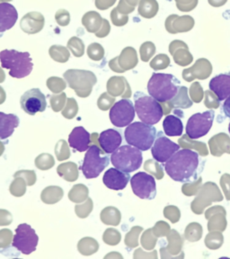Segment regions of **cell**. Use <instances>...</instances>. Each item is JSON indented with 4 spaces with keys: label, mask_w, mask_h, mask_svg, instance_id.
Masks as SVG:
<instances>
[{
    "label": "cell",
    "mask_w": 230,
    "mask_h": 259,
    "mask_svg": "<svg viewBox=\"0 0 230 259\" xmlns=\"http://www.w3.org/2000/svg\"><path fill=\"white\" fill-rule=\"evenodd\" d=\"M199 155L189 149L178 150L164 164L166 174L176 182L196 181L205 164Z\"/></svg>",
    "instance_id": "6da1fadb"
},
{
    "label": "cell",
    "mask_w": 230,
    "mask_h": 259,
    "mask_svg": "<svg viewBox=\"0 0 230 259\" xmlns=\"http://www.w3.org/2000/svg\"><path fill=\"white\" fill-rule=\"evenodd\" d=\"M180 81L172 74L153 73L148 83V92L150 96L159 103L171 101L178 94Z\"/></svg>",
    "instance_id": "7a4b0ae2"
},
{
    "label": "cell",
    "mask_w": 230,
    "mask_h": 259,
    "mask_svg": "<svg viewBox=\"0 0 230 259\" xmlns=\"http://www.w3.org/2000/svg\"><path fill=\"white\" fill-rule=\"evenodd\" d=\"M0 61L3 69L9 70L14 78H24L32 71L33 64L29 53H20L16 50H4L0 53Z\"/></svg>",
    "instance_id": "3957f363"
},
{
    "label": "cell",
    "mask_w": 230,
    "mask_h": 259,
    "mask_svg": "<svg viewBox=\"0 0 230 259\" xmlns=\"http://www.w3.org/2000/svg\"><path fill=\"white\" fill-rule=\"evenodd\" d=\"M157 129L143 121L130 123L124 132L126 142L142 151L150 150L157 138Z\"/></svg>",
    "instance_id": "277c9868"
},
{
    "label": "cell",
    "mask_w": 230,
    "mask_h": 259,
    "mask_svg": "<svg viewBox=\"0 0 230 259\" xmlns=\"http://www.w3.org/2000/svg\"><path fill=\"white\" fill-rule=\"evenodd\" d=\"M133 97L135 110L141 121L153 125L161 120L164 115L161 103L143 92H136Z\"/></svg>",
    "instance_id": "5b68a950"
},
{
    "label": "cell",
    "mask_w": 230,
    "mask_h": 259,
    "mask_svg": "<svg viewBox=\"0 0 230 259\" xmlns=\"http://www.w3.org/2000/svg\"><path fill=\"white\" fill-rule=\"evenodd\" d=\"M111 161L117 169L131 173L142 166L143 158L140 149L134 146L123 145L112 154Z\"/></svg>",
    "instance_id": "8992f818"
},
{
    "label": "cell",
    "mask_w": 230,
    "mask_h": 259,
    "mask_svg": "<svg viewBox=\"0 0 230 259\" xmlns=\"http://www.w3.org/2000/svg\"><path fill=\"white\" fill-rule=\"evenodd\" d=\"M105 153L101 147L97 144L90 145L88 150H86L82 166L79 167L85 178H97L106 166H109L111 158L105 155Z\"/></svg>",
    "instance_id": "52a82bcc"
},
{
    "label": "cell",
    "mask_w": 230,
    "mask_h": 259,
    "mask_svg": "<svg viewBox=\"0 0 230 259\" xmlns=\"http://www.w3.org/2000/svg\"><path fill=\"white\" fill-rule=\"evenodd\" d=\"M39 237L32 227L22 223L16 228L13 239V247L24 255H30L36 250Z\"/></svg>",
    "instance_id": "ba28073f"
},
{
    "label": "cell",
    "mask_w": 230,
    "mask_h": 259,
    "mask_svg": "<svg viewBox=\"0 0 230 259\" xmlns=\"http://www.w3.org/2000/svg\"><path fill=\"white\" fill-rule=\"evenodd\" d=\"M214 118L213 110H209L202 113H195L187 121L186 134L193 140L205 136L211 129Z\"/></svg>",
    "instance_id": "9c48e42d"
},
{
    "label": "cell",
    "mask_w": 230,
    "mask_h": 259,
    "mask_svg": "<svg viewBox=\"0 0 230 259\" xmlns=\"http://www.w3.org/2000/svg\"><path fill=\"white\" fill-rule=\"evenodd\" d=\"M64 77L71 89H75L78 97H88L92 91V85L97 83L93 73L84 70H69Z\"/></svg>",
    "instance_id": "30bf717a"
},
{
    "label": "cell",
    "mask_w": 230,
    "mask_h": 259,
    "mask_svg": "<svg viewBox=\"0 0 230 259\" xmlns=\"http://www.w3.org/2000/svg\"><path fill=\"white\" fill-rule=\"evenodd\" d=\"M223 196L218 186L214 183L208 182L202 186L194 199L191 208L195 214H202L204 209L211 204V202L222 201Z\"/></svg>",
    "instance_id": "8fae6325"
},
{
    "label": "cell",
    "mask_w": 230,
    "mask_h": 259,
    "mask_svg": "<svg viewBox=\"0 0 230 259\" xmlns=\"http://www.w3.org/2000/svg\"><path fill=\"white\" fill-rule=\"evenodd\" d=\"M135 112L136 110L132 102L127 98H123L116 102L110 110V120L115 127H126L133 121Z\"/></svg>",
    "instance_id": "7c38bea8"
},
{
    "label": "cell",
    "mask_w": 230,
    "mask_h": 259,
    "mask_svg": "<svg viewBox=\"0 0 230 259\" xmlns=\"http://www.w3.org/2000/svg\"><path fill=\"white\" fill-rule=\"evenodd\" d=\"M130 185L134 194L139 198L153 200L157 195V186L152 175L139 172L130 179Z\"/></svg>",
    "instance_id": "4fadbf2b"
},
{
    "label": "cell",
    "mask_w": 230,
    "mask_h": 259,
    "mask_svg": "<svg viewBox=\"0 0 230 259\" xmlns=\"http://www.w3.org/2000/svg\"><path fill=\"white\" fill-rule=\"evenodd\" d=\"M180 149V145L174 143L166 137L162 132H158L153 146L151 148V154L154 159L160 163H166L175 152Z\"/></svg>",
    "instance_id": "5bb4252c"
},
{
    "label": "cell",
    "mask_w": 230,
    "mask_h": 259,
    "mask_svg": "<svg viewBox=\"0 0 230 259\" xmlns=\"http://www.w3.org/2000/svg\"><path fill=\"white\" fill-rule=\"evenodd\" d=\"M20 105L21 108L29 115H35L46 109V97L39 89H30L21 97Z\"/></svg>",
    "instance_id": "9a60e30c"
},
{
    "label": "cell",
    "mask_w": 230,
    "mask_h": 259,
    "mask_svg": "<svg viewBox=\"0 0 230 259\" xmlns=\"http://www.w3.org/2000/svg\"><path fill=\"white\" fill-rule=\"evenodd\" d=\"M182 245L183 240L181 235L175 230H171L169 235L167 236V245L160 248L161 258H182L185 256L183 254L178 255V254L182 253Z\"/></svg>",
    "instance_id": "2e32d148"
},
{
    "label": "cell",
    "mask_w": 230,
    "mask_h": 259,
    "mask_svg": "<svg viewBox=\"0 0 230 259\" xmlns=\"http://www.w3.org/2000/svg\"><path fill=\"white\" fill-rule=\"evenodd\" d=\"M130 176L127 172L115 168H110L105 172L103 182L106 187L112 190H123L130 180Z\"/></svg>",
    "instance_id": "e0dca14e"
},
{
    "label": "cell",
    "mask_w": 230,
    "mask_h": 259,
    "mask_svg": "<svg viewBox=\"0 0 230 259\" xmlns=\"http://www.w3.org/2000/svg\"><path fill=\"white\" fill-rule=\"evenodd\" d=\"M69 144L73 150L78 152L86 151L91 144V135L84 127H76L69 134Z\"/></svg>",
    "instance_id": "ac0fdd59"
},
{
    "label": "cell",
    "mask_w": 230,
    "mask_h": 259,
    "mask_svg": "<svg viewBox=\"0 0 230 259\" xmlns=\"http://www.w3.org/2000/svg\"><path fill=\"white\" fill-rule=\"evenodd\" d=\"M99 146L106 154L113 153L120 148L122 142V136L117 130L108 129L99 135Z\"/></svg>",
    "instance_id": "d6986e66"
},
{
    "label": "cell",
    "mask_w": 230,
    "mask_h": 259,
    "mask_svg": "<svg viewBox=\"0 0 230 259\" xmlns=\"http://www.w3.org/2000/svg\"><path fill=\"white\" fill-rule=\"evenodd\" d=\"M209 88L219 101L226 100L230 96V73H223L213 77Z\"/></svg>",
    "instance_id": "ffe728a7"
},
{
    "label": "cell",
    "mask_w": 230,
    "mask_h": 259,
    "mask_svg": "<svg viewBox=\"0 0 230 259\" xmlns=\"http://www.w3.org/2000/svg\"><path fill=\"white\" fill-rule=\"evenodd\" d=\"M226 212L225 209L221 206L211 207L205 212V218L209 220L208 230L210 231H225L226 227V214H220Z\"/></svg>",
    "instance_id": "44dd1931"
},
{
    "label": "cell",
    "mask_w": 230,
    "mask_h": 259,
    "mask_svg": "<svg viewBox=\"0 0 230 259\" xmlns=\"http://www.w3.org/2000/svg\"><path fill=\"white\" fill-rule=\"evenodd\" d=\"M18 18L16 8L9 3L0 4V32L1 33L12 28Z\"/></svg>",
    "instance_id": "7402d4cb"
},
{
    "label": "cell",
    "mask_w": 230,
    "mask_h": 259,
    "mask_svg": "<svg viewBox=\"0 0 230 259\" xmlns=\"http://www.w3.org/2000/svg\"><path fill=\"white\" fill-rule=\"evenodd\" d=\"M210 153L215 157H220L222 154H230V138L226 134L215 135L209 141Z\"/></svg>",
    "instance_id": "603a6c76"
},
{
    "label": "cell",
    "mask_w": 230,
    "mask_h": 259,
    "mask_svg": "<svg viewBox=\"0 0 230 259\" xmlns=\"http://www.w3.org/2000/svg\"><path fill=\"white\" fill-rule=\"evenodd\" d=\"M0 137L2 140L10 137L20 122L16 114H6L2 112L0 113Z\"/></svg>",
    "instance_id": "cb8c5ba5"
},
{
    "label": "cell",
    "mask_w": 230,
    "mask_h": 259,
    "mask_svg": "<svg viewBox=\"0 0 230 259\" xmlns=\"http://www.w3.org/2000/svg\"><path fill=\"white\" fill-rule=\"evenodd\" d=\"M163 128L164 132L167 136L174 137V136H181L183 131L182 120L176 115H167L163 121Z\"/></svg>",
    "instance_id": "d4e9b609"
},
{
    "label": "cell",
    "mask_w": 230,
    "mask_h": 259,
    "mask_svg": "<svg viewBox=\"0 0 230 259\" xmlns=\"http://www.w3.org/2000/svg\"><path fill=\"white\" fill-rule=\"evenodd\" d=\"M57 173L68 182H75L79 176L78 166L74 162H66L61 164L57 168Z\"/></svg>",
    "instance_id": "484cf974"
},
{
    "label": "cell",
    "mask_w": 230,
    "mask_h": 259,
    "mask_svg": "<svg viewBox=\"0 0 230 259\" xmlns=\"http://www.w3.org/2000/svg\"><path fill=\"white\" fill-rule=\"evenodd\" d=\"M64 192L60 186H48L41 192L40 199L46 204H55L61 201Z\"/></svg>",
    "instance_id": "4316f807"
},
{
    "label": "cell",
    "mask_w": 230,
    "mask_h": 259,
    "mask_svg": "<svg viewBox=\"0 0 230 259\" xmlns=\"http://www.w3.org/2000/svg\"><path fill=\"white\" fill-rule=\"evenodd\" d=\"M102 223L105 225L118 226L121 221V213L116 207H105L100 214Z\"/></svg>",
    "instance_id": "83f0119b"
},
{
    "label": "cell",
    "mask_w": 230,
    "mask_h": 259,
    "mask_svg": "<svg viewBox=\"0 0 230 259\" xmlns=\"http://www.w3.org/2000/svg\"><path fill=\"white\" fill-rule=\"evenodd\" d=\"M178 143L180 147H182V149H189V150L198 151V153L202 157L208 156V154H209L206 144H204L203 142H195L193 139H191L187 134L180 138L178 140Z\"/></svg>",
    "instance_id": "f1b7e54d"
},
{
    "label": "cell",
    "mask_w": 230,
    "mask_h": 259,
    "mask_svg": "<svg viewBox=\"0 0 230 259\" xmlns=\"http://www.w3.org/2000/svg\"><path fill=\"white\" fill-rule=\"evenodd\" d=\"M99 249V244L96 239L85 237L77 243V250L83 255H91Z\"/></svg>",
    "instance_id": "f546056e"
},
{
    "label": "cell",
    "mask_w": 230,
    "mask_h": 259,
    "mask_svg": "<svg viewBox=\"0 0 230 259\" xmlns=\"http://www.w3.org/2000/svg\"><path fill=\"white\" fill-rule=\"evenodd\" d=\"M173 103L174 108L178 109H187L190 108L193 105V102L191 101L190 98L188 97V89L186 87H181L178 94L171 100Z\"/></svg>",
    "instance_id": "4dcf8cb0"
},
{
    "label": "cell",
    "mask_w": 230,
    "mask_h": 259,
    "mask_svg": "<svg viewBox=\"0 0 230 259\" xmlns=\"http://www.w3.org/2000/svg\"><path fill=\"white\" fill-rule=\"evenodd\" d=\"M88 188L83 184H77L69 191V199L73 202L82 203L88 198Z\"/></svg>",
    "instance_id": "1f68e13d"
},
{
    "label": "cell",
    "mask_w": 230,
    "mask_h": 259,
    "mask_svg": "<svg viewBox=\"0 0 230 259\" xmlns=\"http://www.w3.org/2000/svg\"><path fill=\"white\" fill-rule=\"evenodd\" d=\"M202 227L197 223H192L186 227L185 238L190 242H196L202 239Z\"/></svg>",
    "instance_id": "d6a6232c"
},
{
    "label": "cell",
    "mask_w": 230,
    "mask_h": 259,
    "mask_svg": "<svg viewBox=\"0 0 230 259\" xmlns=\"http://www.w3.org/2000/svg\"><path fill=\"white\" fill-rule=\"evenodd\" d=\"M144 170L147 173L154 176L158 180H161L164 178V171L161 165H159L156 159H148L144 163Z\"/></svg>",
    "instance_id": "836d02e7"
},
{
    "label": "cell",
    "mask_w": 230,
    "mask_h": 259,
    "mask_svg": "<svg viewBox=\"0 0 230 259\" xmlns=\"http://www.w3.org/2000/svg\"><path fill=\"white\" fill-rule=\"evenodd\" d=\"M142 231H143L142 227H132L131 230L126 234L125 239H124L126 246L129 248L137 247L139 246V238Z\"/></svg>",
    "instance_id": "e575fe53"
},
{
    "label": "cell",
    "mask_w": 230,
    "mask_h": 259,
    "mask_svg": "<svg viewBox=\"0 0 230 259\" xmlns=\"http://www.w3.org/2000/svg\"><path fill=\"white\" fill-rule=\"evenodd\" d=\"M223 236L218 231H210L205 238V245L210 249H218L222 246Z\"/></svg>",
    "instance_id": "d590c367"
},
{
    "label": "cell",
    "mask_w": 230,
    "mask_h": 259,
    "mask_svg": "<svg viewBox=\"0 0 230 259\" xmlns=\"http://www.w3.org/2000/svg\"><path fill=\"white\" fill-rule=\"evenodd\" d=\"M34 163L38 169L49 170L55 165V160L51 154L42 153L35 158Z\"/></svg>",
    "instance_id": "8d00e7d4"
},
{
    "label": "cell",
    "mask_w": 230,
    "mask_h": 259,
    "mask_svg": "<svg viewBox=\"0 0 230 259\" xmlns=\"http://www.w3.org/2000/svg\"><path fill=\"white\" fill-rule=\"evenodd\" d=\"M157 242H158V237L154 234L152 229H149L144 231V233L142 234V239H141L142 246L144 247V249L152 250L156 247Z\"/></svg>",
    "instance_id": "74e56055"
},
{
    "label": "cell",
    "mask_w": 230,
    "mask_h": 259,
    "mask_svg": "<svg viewBox=\"0 0 230 259\" xmlns=\"http://www.w3.org/2000/svg\"><path fill=\"white\" fill-rule=\"evenodd\" d=\"M26 186H27V183L24 178H16V179L10 185L9 192H10V194L16 197H21L24 195L26 192Z\"/></svg>",
    "instance_id": "f35d334b"
},
{
    "label": "cell",
    "mask_w": 230,
    "mask_h": 259,
    "mask_svg": "<svg viewBox=\"0 0 230 259\" xmlns=\"http://www.w3.org/2000/svg\"><path fill=\"white\" fill-rule=\"evenodd\" d=\"M94 209V202L92 199L87 198L81 204L75 206V212L78 218L85 219L88 217Z\"/></svg>",
    "instance_id": "ab89813d"
},
{
    "label": "cell",
    "mask_w": 230,
    "mask_h": 259,
    "mask_svg": "<svg viewBox=\"0 0 230 259\" xmlns=\"http://www.w3.org/2000/svg\"><path fill=\"white\" fill-rule=\"evenodd\" d=\"M103 240L105 244L109 246H116L121 242V235L117 230L110 228L105 230V233L103 235Z\"/></svg>",
    "instance_id": "60d3db41"
},
{
    "label": "cell",
    "mask_w": 230,
    "mask_h": 259,
    "mask_svg": "<svg viewBox=\"0 0 230 259\" xmlns=\"http://www.w3.org/2000/svg\"><path fill=\"white\" fill-rule=\"evenodd\" d=\"M55 155L59 161H63L70 158V150L69 144L65 140H61L57 142L55 146Z\"/></svg>",
    "instance_id": "b9f144b4"
},
{
    "label": "cell",
    "mask_w": 230,
    "mask_h": 259,
    "mask_svg": "<svg viewBox=\"0 0 230 259\" xmlns=\"http://www.w3.org/2000/svg\"><path fill=\"white\" fill-rule=\"evenodd\" d=\"M202 178H199L196 181L192 183H185L182 186V194L186 196H193L198 194L199 191L202 188Z\"/></svg>",
    "instance_id": "7bdbcfd3"
},
{
    "label": "cell",
    "mask_w": 230,
    "mask_h": 259,
    "mask_svg": "<svg viewBox=\"0 0 230 259\" xmlns=\"http://www.w3.org/2000/svg\"><path fill=\"white\" fill-rule=\"evenodd\" d=\"M77 112H78V106H77V102L74 98H69L68 104L62 111L63 117L70 120L77 116Z\"/></svg>",
    "instance_id": "ee69618b"
},
{
    "label": "cell",
    "mask_w": 230,
    "mask_h": 259,
    "mask_svg": "<svg viewBox=\"0 0 230 259\" xmlns=\"http://www.w3.org/2000/svg\"><path fill=\"white\" fill-rule=\"evenodd\" d=\"M164 216L172 223H177L181 218V211L177 207L167 205L164 209Z\"/></svg>",
    "instance_id": "f6af8a7d"
},
{
    "label": "cell",
    "mask_w": 230,
    "mask_h": 259,
    "mask_svg": "<svg viewBox=\"0 0 230 259\" xmlns=\"http://www.w3.org/2000/svg\"><path fill=\"white\" fill-rule=\"evenodd\" d=\"M14 178H24L28 186H33L37 181L36 174L33 170H19L14 175Z\"/></svg>",
    "instance_id": "bcb514c9"
},
{
    "label": "cell",
    "mask_w": 230,
    "mask_h": 259,
    "mask_svg": "<svg viewBox=\"0 0 230 259\" xmlns=\"http://www.w3.org/2000/svg\"><path fill=\"white\" fill-rule=\"evenodd\" d=\"M152 230H153L154 234L156 235L158 238H162V237H167L169 235L171 228L168 223L160 221L155 224Z\"/></svg>",
    "instance_id": "7dc6e473"
},
{
    "label": "cell",
    "mask_w": 230,
    "mask_h": 259,
    "mask_svg": "<svg viewBox=\"0 0 230 259\" xmlns=\"http://www.w3.org/2000/svg\"><path fill=\"white\" fill-rule=\"evenodd\" d=\"M13 237L12 231L8 229H3L0 231V247L1 248H6L11 245Z\"/></svg>",
    "instance_id": "c3c4849f"
},
{
    "label": "cell",
    "mask_w": 230,
    "mask_h": 259,
    "mask_svg": "<svg viewBox=\"0 0 230 259\" xmlns=\"http://www.w3.org/2000/svg\"><path fill=\"white\" fill-rule=\"evenodd\" d=\"M66 96L62 94L61 96H54L51 97V106L54 112H60L64 107Z\"/></svg>",
    "instance_id": "681fc988"
},
{
    "label": "cell",
    "mask_w": 230,
    "mask_h": 259,
    "mask_svg": "<svg viewBox=\"0 0 230 259\" xmlns=\"http://www.w3.org/2000/svg\"><path fill=\"white\" fill-rule=\"evenodd\" d=\"M114 99L108 97L106 94H104L99 99H98V103L97 105L99 107V109L103 110V111H107L113 107L114 105Z\"/></svg>",
    "instance_id": "f907efd6"
},
{
    "label": "cell",
    "mask_w": 230,
    "mask_h": 259,
    "mask_svg": "<svg viewBox=\"0 0 230 259\" xmlns=\"http://www.w3.org/2000/svg\"><path fill=\"white\" fill-rule=\"evenodd\" d=\"M220 185L226 195V200L230 201V175L225 174L221 177Z\"/></svg>",
    "instance_id": "816d5d0a"
},
{
    "label": "cell",
    "mask_w": 230,
    "mask_h": 259,
    "mask_svg": "<svg viewBox=\"0 0 230 259\" xmlns=\"http://www.w3.org/2000/svg\"><path fill=\"white\" fill-rule=\"evenodd\" d=\"M168 63H169V61H168L167 57L161 55V56L157 57V59L154 60L153 62L151 63V66L155 69H165L166 67H167Z\"/></svg>",
    "instance_id": "f5cc1de1"
},
{
    "label": "cell",
    "mask_w": 230,
    "mask_h": 259,
    "mask_svg": "<svg viewBox=\"0 0 230 259\" xmlns=\"http://www.w3.org/2000/svg\"><path fill=\"white\" fill-rule=\"evenodd\" d=\"M134 259L137 258H158V251L154 250L151 253H144L142 248H137V250L134 252L133 255Z\"/></svg>",
    "instance_id": "db71d44e"
},
{
    "label": "cell",
    "mask_w": 230,
    "mask_h": 259,
    "mask_svg": "<svg viewBox=\"0 0 230 259\" xmlns=\"http://www.w3.org/2000/svg\"><path fill=\"white\" fill-rule=\"evenodd\" d=\"M12 223V216L10 212L8 210H1V216H0V225L5 226V225H9Z\"/></svg>",
    "instance_id": "11a10c76"
},
{
    "label": "cell",
    "mask_w": 230,
    "mask_h": 259,
    "mask_svg": "<svg viewBox=\"0 0 230 259\" xmlns=\"http://www.w3.org/2000/svg\"><path fill=\"white\" fill-rule=\"evenodd\" d=\"M211 96H210V93L209 91H207L206 92V99H205V105H206L208 108H218V105H219V100H218V98H216L214 99L215 97H213V98L211 99L210 98Z\"/></svg>",
    "instance_id": "9f6ffc18"
},
{
    "label": "cell",
    "mask_w": 230,
    "mask_h": 259,
    "mask_svg": "<svg viewBox=\"0 0 230 259\" xmlns=\"http://www.w3.org/2000/svg\"><path fill=\"white\" fill-rule=\"evenodd\" d=\"M161 105L163 110H164V114L165 115H168L170 112L173 110V108H174V105H173V103L171 101L162 102Z\"/></svg>",
    "instance_id": "6f0895ef"
},
{
    "label": "cell",
    "mask_w": 230,
    "mask_h": 259,
    "mask_svg": "<svg viewBox=\"0 0 230 259\" xmlns=\"http://www.w3.org/2000/svg\"><path fill=\"white\" fill-rule=\"evenodd\" d=\"M223 112L226 117L230 118V96L226 99L223 104Z\"/></svg>",
    "instance_id": "680465c9"
},
{
    "label": "cell",
    "mask_w": 230,
    "mask_h": 259,
    "mask_svg": "<svg viewBox=\"0 0 230 259\" xmlns=\"http://www.w3.org/2000/svg\"><path fill=\"white\" fill-rule=\"evenodd\" d=\"M111 257H118V258H122V255H120L117 252H112L109 255H106L105 256V258H111Z\"/></svg>",
    "instance_id": "91938a15"
},
{
    "label": "cell",
    "mask_w": 230,
    "mask_h": 259,
    "mask_svg": "<svg viewBox=\"0 0 230 259\" xmlns=\"http://www.w3.org/2000/svg\"><path fill=\"white\" fill-rule=\"evenodd\" d=\"M228 133H229V134H230V122H229V125H228Z\"/></svg>",
    "instance_id": "94428289"
}]
</instances>
